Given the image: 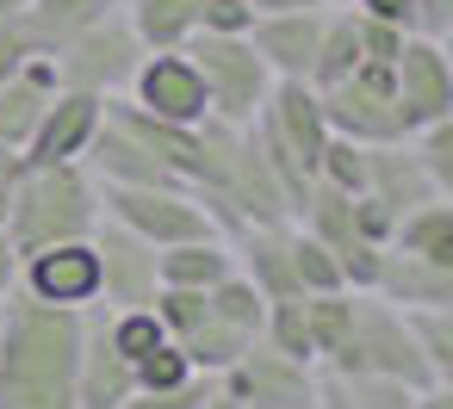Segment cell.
I'll use <instances>...</instances> for the list:
<instances>
[{"label":"cell","mask_w":453,"mask_h":409,"mask_svg":"<svg viewBox=\"0 0 453 409\" xmlns=\"http://www.w3.org/2000/svg\"><path fill=\"white\" fill-rule=\"evenodd\" d=\"M348 409H416V384L385 378V372H329Z\"/></svg>","instance_id":"obj_28"},{"label":"cell","mask_w":453,"mask_h":409,"mask_svg":"<svg viewBox=\"0 0 453 409\" xmlns=\"http://www.w3.org/2000/svg\"><path fill=\"white\" fill-rule=\"evenodd\" d=\"M199 409H242V403H236V397H230V390H224V384H211V390H205V397H199Z\"/></svg>","instance_id":"obj_45"},{"label":"cell","mask_w":453,"mask_h":409,"mask_svg":"<svg viewBox=\"0 0 453 409\" xmlns=\"http://www.w3.org/2000/svg\"><path fill=\"white\" fill-rule=\"evenodd\" d=\"M410 149H416V162L428 168V180L453 199V118H434V125L410 131Z\"/></svg>","instance_id":"obj_34"},{"label":"cell","mask_w":453,"mask_h":409,"mask_svg":"<svg viewBox=\"0 0 453 409\" xmlns=\"http://www.w3.org/2000/svg\"><path fill=\"white\" fill-rule=\"evenodd\" d=\"M131 390H137V372L106 341V322H100V304H94L88 335H81V360H75V409H119Z\"/></svg>","instance_id":"obj_16"},{"label":"cell","mask_w":453,"mask_h":409,"mask_svg":"<svg viewBox=\"0 0 453 409\" xmlns=\"http://www.w3.org/2000/svg\"><path fill=\"white\" fill-rule=\"evenodd\" d=\"M88 310L38 304L32 292L0 298V409H75Z\"/></svg>","instance_id":"obj_1"},{"label":"cell","mask_w":453,"mask_h":409,"mask_svg":"<svg viewBox=\"0 0 453 409\" xmlns=\"http://www.w3.org/2000/svg\"><path fill=\"white\" fill-rule=\"evenodd\" d=\"M348 372H385V378H403V384H441L428 372V360L416 353L410 341V322L397 304H385L379 292H354V353H348Z\"/></svg>","instance_id":"obj_8"},{"label":"cell","mask_w":453,"mask_h":409,"mask_svg":"<svg viewBox=\"0 0 453 409\" xmlns=\"http://www.w3.org/2000/svg\"><path fill=\"white\" fill-rule=\"evenodd\" d=\"M360 193H372L391 217H403V211L422 205V199H447V193L428 180V168L416 162L410 137H397V143H366V186H360Z\"/></svg>","instance_id":"obj_17"},{"label":"cell","mask_w":453,"mask_h":409,"mask_svg":"<svg viewBox=\"0 0 453 409\" xmlns=\"http://www.w3.org/2000/svg\"><path fill=\"white\" fill-rule=\"evenodd\" d=\"M372 292H379L385 304H397V310L453 304V267H447V261H422V254H403V248H385Z\"/></svg>","instance_id":"obj_18"},{"label":"cell","mask_w":453,"mask_h":409,"mask_svg":"<svg viewBox=\"0 0 453 409\" xmlns=\"http://www.w3.org/2000/svg\"><path fill=\"white\" fill-rule=\"evenodd\" d=\"M317 366L280 353L267 335H249V347L218 372V384L242 403V409H317Z\"/></svg>","instance_id":"obj_7"},{"label":"cell","mask_w":453,"mask_h":409,"mask_svg":"<svg viewBox=\"0 0 453 409\" xmlns=\"http://www.w3.org/2000/svg\"><path fill=\"white\" fill-rule=\"evenodd\" d=\"M150 310H156V322L180 341L187 329H199L205 316H211V298L199 292V285H156V298H150Z\"/></svg>","instance_id":"obj_31"},{"label":"cell","mask_w":453,"mask_h":409,"mask_svg":"<svg viewBox=\"0 0 453 409\" xmlns=\"http://www.w3.org/2000/svg\"><path fill=\"white\" fill-rule=\"evenodd\" d=\"M298 310H304V329H311L317 372H348V353H354V292H348V285H335V292H304Z\"/></svg>","instance_id":"obj_19"},{"label":"cell","mask_w":453,"mask_h":409,"mask_svg":"<svg viewBox=\"0 0 453 409\" xmlns=\"http://www.w3.org/2000/svg\"><path fill=\"white\" fill-rule=\"evenodd\" d=\"M57 87H63V81H57L50 50L32 57L13 81H0V143H7V149H26V137H32V125H38V112L50 106Z\"/></svg>","instance_id":"obj_20"},{"label":"cell","mask_w":453,"mask_h":409,"mask_svg":"<svg viewBox=\"0 0 453 409\" xmlns=\"http://www.w3.org/2000/svg\"><path fill=\"white\" fill-rule=\"evenodd\" d=\"M125 100L143 106V112H156V118H168V125H205L211 118L205 112V81H199V69H193L187 50H143Z\"/></svg>","instance_id":"obj_12"},{"label":"cell","mask_w":453,"mask_h":409,"mask_svg":"<svg viewBox=\"0 0 453 409\" xmlns=\"http://www.w3.org/2000/svg\"><path fill=\"white\" fill-rule=\"evenodd\" d=\"M323 19H329V0H323V7H292V13H261L242 38H249L255 57L273 69V81H311Z\"/></svg>","instance_id":"obj_15"},{"label":"cell","mask_w":453,"mask_h":409,"mask_svg":"<svg viewBox=\"0 0 453 409\" xmlns=\"http://www.w3.org/2000/svg\"><path fill=\"white\" fill-rule=\"evenodd\" d=\"M19 285V248H13V236L0 230V298H7Z\"/></svg>","instance_id":"obj_41"},{"label":"cell","mask_w":453,"mask_h":409,"mask_svg":"<svg viewBox=\"0 0 453 409\" xmlns=\"http://www.w3.org/2000/svg\"><path fill=\"white\" fill-rule=\"evenodd\" d=\"M19 174H26L19 149H7V143H0V230H7V211H13V186H19Z\"/></svg>","instance_id":"obj_40"},{"label":"cell","mask_w":453,"mask_h":409,"mask_svg":"<svg viewBox=\"0 0 453 409\" xmlns=\"http://www.w3.org/2000/svg\"><path fill=\"white\" fill-rule=\"evenodd\" d=\"M317 409H348V397L335 390V378H329V372L317 378Z\"/></svg>","instance_id":"obj_44"},{"label":"cell","mask_w":453,"mask_h":409,"mask_svg":"<svg viewBox=\"0 0 453 409\" xmlns=\"http://www.w3.org/2000/svg\"><path fill=\"white\" fill-rule=\"evenodd\" d=\"M317 100H323V118H329L335 137H354V143H397V137H410L391 63H354L342 81L317 87Z\"/></svg>","instance_id":"obj_5"},{"label":"cell","mask_w":453,"mask_h":409,"mask_svg":"<svg viewBox=\"0 0 453 409\" xmlns=\"http://www.w3.org/2000/svg\"><path fill=\"white\" fill-rule=\"evenodd\" d=\"M311 180H323V186H335V193H360V186H366V143H354V137H329L323 155H317V174H311Z\"/></svg>","instance_id":"obj_30"},{"label":"cell","mask_w":453,"mask_h":409,"mask_svg":"<svg viewBox=\"0 0 453 409\" xmlns=\"http://www.w3.org/2000/svg\"><path fill=\"white\" fill-rule=\"evenodd\" d=\"M19 292H32L38 304L94 310L100 304V254H94V236H75V242H50V248L19 254Z\"/></svg>","instance_id":"obj_9"},{"label":"cell","mask_w":453,"mask_h":409,"mask_svg":"<svg viewBox=\"0 0 453 409\" xmlns=\"http://www.w3.org/2000/svg\"><path fill=\"white\" fill-rule=\"evenodd\" d=\"M242 347H249V335H242V329H230V322H218V316H205L199 329H187V335H180V353H187V360H193V372H205V378H218Z\"/></svg>","instance_id":"obj_27"},{"label":"cell","mask_w":453,"mask_h":409,"mask_svg":"<svg viewBox=\"0 0 453 409\" xmlns=\"http://www.w3.org/2000/svg\"><path fill=\"white\" fill-rule=\"evenodd\" d=\"M205 298H211V316H218V322H230V329H242V335H261V322H267V298H261V285H255L242 267H230Z\"/></svg>","instance_id":"obj_25"},{"label":"cell","mask_w":453,"mask_h":409,"mask_svg":"<svg viewBox=\"0 0 453 409\" xmlns=\"http://www.w3.org/2000/svg\"><path fill=\"white\" fill-rule=\"evenodd\" d=\"M261 335H267L280 353H292V360H311V366H317V353H311V329H304V310H298V298H273V304H267V322H261Z\"/></svg>","instance_id":"obj_35"},{"label":"cell","mask_w":453,"mask_h":409,"mask_svg":"<svg viewBox=\"0 0 453 409\" xmlns=\"http://www.w3.org/2000/svg\"><path fill=\"white\" fill-rule=\"evenodd\" d=\"M292 273H298V292H335V285H342L335 254H329L311 230H298V223H292Z\"/></svg>","instance_id":"obj_32"},{"label":"cell","mask_w":453,"mask_h":409,"mask_svg":"<svg viewBox=\"0 0 453 409\" xmlns=\"http://www.w3.org/2000/svg\"><path fill=\"white\" fill-rule=\"evenodd\" d=\"M131 372H137V390H180L187 378H199V372H193V360L180 353V341H174V335H168V341H156V347H150Z\"/></svg>","instance_id":"obj_33"},{"label":"cell","mask_w":453,"mask_h":409,"mask_svg":"<svg viewBox=\"0 0 453 409\" xmlns=\"http://www.w3.org/2000/svg\"><path fill=\"white\" fill-rule=\"evenodd\" d=\"M391 81H397V106L410 118V131L453 118V63H447V38H422L410 32L403 50L391 57Z\"/></svg>","instance_id":"obj_10"},{"label":"cell","mask_w":453,"mask_h":409,"mask_svg":"<svg viewBox=\"0 0 453 409\" xmlns=\"http://www.w3.org/2000/svg\"><path fill=\"white\" fill-rule=\"evenodd\" d=\"M230 267H236L230 236H193V242L156 248V279L162 285H199V292H211Z\"/></svg>","instance_id":"obj_21"},{"label":"cell","mask_w":453,"mask_h":409,"mask_svg":"<svg viewBox=\"0 0 453 409\" xmlns=\"http://www.w3.org/2000/svg\"><path fill=\"white\" fill-rule=\"evenodd\" d=\"M32 0H0V19H13V13H26Z\"/></svg>","instance_id":"obj_46"},{"label":"cell","mask_w":453,"mask_h":409,"mask_svg":"<svg viewBox=\"0 0 453 409\" xmlns=\"http://www.w3.org/2000/svg\"><path fill=\"white\" fill-rule=\"evenodd\" d=\"M354 63H360L354 7H348V0H329V19H323V38H317V63H311V87H329V81H342Z\"/></svg>","instance_id":"obj_24"},{"label":"cell","mask_w":453,"mask_h":409,"mask_svg":"<svg viewBox=\"0 0 453 409\" xmlns=\"http://www.w3.org/2000/svg\"><path fill=\"white\" fill-rule=\"evenodd\" d=\"M119 0H32L26 7V19H32V32L44 38V44H63L69 32H81L88 19H100V13H112Z\"/></svg>","instance_id":"obj_29"},{"label":"cell","mask_w":453,"mask_h":409,"mask_svg":"<svg viewBox=\"0 0 453 409\" xmlns=\"http://www.w3.org/2000/svg\"><path fill=\"white\" fill-rule=\"evenodd\" d=\"M125 19L143 50H180L199 32V0H125Z\"/></svg>","instance_id":"obj_23"},{"label":"cell","mask_w":453,"mask_h":409,"mask_svg":"<svg viewBox=\"0 0 453 409\" xmlns=\"http://www.w3.org/2000/svg\"><path fill=\"white\" fill-rule=\"evenodd\" d=\"M255 131H261L280 155H292L304 174H317V155H323V143L335 137V131H329V118H323V100H317V87H311V81H273L267 106L255 112Z\"/></svg>","instance_id":"obj_11"},{"label":"cell","mask_w":453,"mask_h":409,"mask_svg":"<svg viewBox=\"0 0 453 409\" xmlns=\"http://www.w3.org/2000/svg\"><path fill=\"white\" fill-rule=\"evenodd\" d=\"M410 322V341L416 353L428 360L434 378H453V304H422V310H403Z\"/></svg>","instance_id":"obj_26"},{"label":"cell","mask_w":453,"mask_h":409,"mask_svg":"<svg viewBox=\"0 0 453 409\" xmlns=\"http://www.w3.org/2000/svg\"><path fill=\"white\" fill-rule=\"evenodd\" d=\"M416 32L422 38H447L453 32V0H416Z\"/></svg>","instance_id":"obj_39"},{"label":"cell","mask_w":453,"mask_h":409,"mask_svg":"<svg viewBox=\"0 0 453 409\" xmlns=\"http://www.w3.org/2000/svg\"><path fill=\"white\" fill-rule=\"evenodd\" d=\"M292 7H323V0H249V13H292Z\"/></svg>","instance_id":"obj_43"},{"label":"cell","mask_w":453,"mask_h":409,"mask_svg":"<svg viewBox=\"0 0 453 409\" xmlns=\"http://www.w3.org/2000/svg\"><path fill=\"white\" fill-rule=\"evenodd\" d=\"M180 50L205 81V112L224 125H255V112L273 94V69L255 57V44L242 32H193Z\"/></svg>","instance_id":"obj_3"},{"label":"cell","mask_w":453,"mask_h":409,"mask_svg":"<svg viewBox=\"0 0 453 409\" xmlns=\"http://www.w3.org/2000/svg\"><path fill=\"white\" fill-rule=\"evenodd\" d=\"M100 217L125 223L131 236H143L156 248H174L193 236H224L193 186H100Z\"/></svg>","instance_id":"obj_6"},{"label":"cell","mask_w":453,"mask_h":409,"mask_svg":"<svg viewBox=\"0 0 453 409\" xmlns=\"http://www.w3.org/2000/svg\"><path fill=\"white\" fill-rule=\"evenodd\" d=\"M50 63H57L63 87H81V94H100V100L125 94L131 75H137V63H143V38L125 19V0L112 13L88 19L81 32H69L63 44H50Z\"/></svg>","instance_id":"obj_4"},{"label":"cell","mask_w":453,"mask_h":409,"mask_svg":"<svg viewBox=\"0 0 453 409\" xmlns=\"http://www.w3.org/2000/svg\"><path fill=\"white\" fill-rule=\"evenodd\" d=\"M249 0H199V32H249Z\"/></svg>","instance_id":"obj_37"},{"label":"cell","mask_w":453,"mask_h":409,"mask_svg":"<svg viewBox=\"0 0 453 409\" xmlns=\"http://www.w3.org/2000/svg\"><path fill=\"white\" fill-rule=\"evenodd\" d=\"M94 223H100V180L81 162H57V168H26L19 174L13 211H7V236H13L19 254L94 236Z\"/></svg>","instance_id":"obj_2"},{"label":"cell","mask_w":453,"mask_h":409,"mask_svg":"<svg viewBox=\"0 0 453 409\" xmlns=\"http://www.w3.org/2000/svg\"><path fill=\"white\" fill-rule=\"evenodd\" d=\"M44 50H50V44L32 32V19H26V13L0 19V81H13V75H19L32 57H44Z\"/></svg>","instance_id":"obj_36"},{"label":"cell","mask_w":453,"mask_h":409,"mask_svg":"<svg viewBox=\"0 0 453 409\" xmlns=\"http://www.w3.org/2000/svg\"><path fill=\"white\" fill-rule=\"evenodd\" d=\"M100 118H106V100H100V94L57 87V94H50V106L38 112V125H32L26 149H19V162H26V168L81 162V155H88V143H94V131H100Z\"/></svg>","instance_id":"obj_13"},{"label":"cell","mask_w":453,"mask_h":409,"mask_svg":"<svg viewBox=\"0 0 453 409\" xmlns=\"http://www.w3.org/2000/svg\"><path fill=\"white\" fill-rule=\"evenodd\" d=\"M385 248H403V254H422V261H447L453 267V199H422L410 205L397 223H391V242Z\"/></svg>","instance_id":"obj_22"},{"label":"cell","mask_w":453,"mask_h":409,"mask_svg":"<svg viewBox=\"0 0 453 409\" xmlns=\"http://www.w3.org/2000/svg\"><path fill=\"white\" fill-rule=\"evenodd\" d=\"M348 7L366 13V19H391V26L416 32V0H348Z\"/></svg>","instance_id":"obj_38"},{"label":"cell","mask_w":453,"mask_h":409,"mask_svg":"<svg viewBox=\"0 0 453 409\" xmlns=\"http://www.w3.org/2000/svg\"><path fill=\"white\" fill-rule=\"evenodd\" d=\"M94 254H100V304L106 310H131V304H150L156 298V242L131 236L125 223L100 217L94 223Z\"/></svg>","instance_id":"obj_14"},{"label":"cell","mask_w":453,"mask_h":409,"mask_svg":"<svg viewBox=\"0 0 453 409\" xmlns=\"http://www.w3.org/2000/svg\"><path fill=\"white\" fill-rule=\"evenodd\" d=\"M416 409H453V378H441V384H422V390H416Z\"/></svg>","instance_id":"obj_42"}]
</instances>
